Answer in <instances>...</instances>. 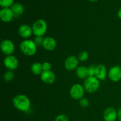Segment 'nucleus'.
<instances>
[{"instance_id":"f257e3e1","label":"nucleus","mask_w":121,"mask_h":121,"mask_svg":"<svg viewBox=\"0 0 121 121\" xmlns=\"http://www.w3.org/2000/svg\"><path fill=\"white\" fill-rule=\"evenodd\" d=\"M13 104L17 109L21 112H27L31 107L30 100L23 94L15 96L13 99Z\"/></svg>"},{"instance_id":"f03ea898","label":"nucleus","mask_w":121,"mask_h":121,"mask_svg":"<svg viewBox=\"0 0 121 121\" xmlns=\"http://www.w3.org/2000/svg\"><path fill=\"white\" fill-rule=\"evenodd\" d=\"M37 46L34 40L26 39L23 40L20 44V48L21 52L27 56H33L37 51Z\"/></svg>"},{"instance_id":"7ed1b4c3","label":"nucleus","mask_w":121,"mask_h":121,"mask_svg":"<svg viewBox=\"0 0 121 121\" xmlns=\"http://www.w3.org/2000/svg\"><path fill=\"white\" fill-rule=\"evenodd\" d=\"M99 86H100L99 80L95 76H89L84 81L83 87L85 91L88 93H95L99 89Z\"/></svg>"},{"instance_id":"20e7f679","label":"nucleus","mask_w":121,"mask_h":121,"mask_svg":"<svg viewBox=\"0 0 121 121\" xmlns=\"http://www.w3.org/2000/svg\"><path fill=\"white\" fill-rule=\"evenodd\" d=\"M33 33L35 36H42L47 31V22L42 19L36 20L32 26Z\"/></svg>"},{"instance_id":"39448f33","label":"nucleus","mask_w":121,"mask_h":121,"mask_svg":"<svg viewBox=\"0 0 121 121\" xmlns=\"http://www.w3.org/2000/svg\"><path fill=\"white\" fill-rule=\"evenodd\" d=\"M85 89L83 86L79 83L74 84L70 89V95L74 100H80L83 98Z\"/></svg>"},{"instance_id":"423d86ee","label":"nucleus","mask_w":121,"mask_h":121,"mask_svg":"<svg viewBox=\"0 0 121 121\" xmlns=\"http://www.w3.org/2000/svg\"><path fill=\"white\" fill-rule=\"evenodd\" d=\"M1 49L2 53L6 56L13 55L15 52V44L11 40L5 39L1 41Z\"/></svg>"},{"instance_id":"0eeeda50","label":"nucleus","mask_w":121,"mask_h":121,"mask_svg":"<svg viewBox=\"0 0 121 121\" xmlns=\"http://www.w3.org/2000/svg\"><path fill=\"white\" fill-rule=\"evenodd\" d=\"M4 65L9 70H14L19 66V61L17 58L14 55L7 56L4 59Z\"/></svg>"},{"instance_id":"6e6552de","label":"nucleus","mask_w":121,"mask_h":121,"mask_svg":"<svg viewBox=\"0 0 121 121\" xmlns=\"http://www.w3.org/2000/svg\"><path fill=\"white\" fill-rule=\"evenodd\" d=\"M79 60L75 56H70L65 61V67L68 71L76 70L79 67Z\"/></svg>"},{"instance_id":"1a4fd4ad","label":"nucleus","mask_w":121,"mask_h":121,"mask_svg":"<svg viewBox=\"0 0 121 121\" xmlns=\"http://www.w3.org/2000/svg\"><path fill=\"white\" fill-rule=\"evenodd\" d=\"M108 76L112 82H119L121 79V67L118 65L112 67L109 70Z\"/></svg>"},{"instance_id":"9d476101","label":"nucleus","mask_w":121,"mask_h":121,"mask_svg":"<svg viewBox=\"0 0 121 121\" xmlns=\"http://www.w3.org/2000/svg\"><path fill=\"white\" fill-rule=\"evenodd\" d=\"M105 121H117L118 119V111L113 107L108 108L103 114Z\"/></svg>"},{"instance_id":"9b49d317","label":"nucleus","mask_w":121,"mask_h":121,"mask_svg":"<svg viewBox=\"0 0 121 121\" xmlns=\"http://www.w3.org/2000/svg\"><path fill=\"white\" fill-rule=\"evenodd\" d=\"M41 81L47 85H52L56 80V75L52 70L43 72L40 75Z\"/></svg>"},{"instance_id":"f8f14e48","label":"nucleus","mask_w":121,"mask_h":121,"mask_svg":"<svg viewBox=\"0 0 121 121\" xmlns=\"http://www.w3.org/2000/svg\"><path fill=\"white\" fill-rule=\"evenodd\" d=\"M18 33L23 39H27L29 38L33 33L32 27L27 24H22L18 28Z\"/></svg>"},{"instance_id":"ddd939ff","label":"nucleus","mask_w":121,"mask_h":121,"mask_svg":"<svg viewBox=\"0 0 121 121\" xmlns=\"http://www.w3.org/2000/svg\"><path fill=\"white\" fill-rule=\"evenodd\" d=\"M43 47L47 51L54 50L57 47L56 40L52 37H47L44 39Z\"/></svg>"},{"instance_id":"4468645a","label":"nucleus","mask_w":121,"mask_h":121,"mask_svg":"<svg viewBox=\"0 0 121 121\" xmlns=\"http://www.w3.org/2000/svg\"><path fill=\"white\" fill-rule=\"evenodd\" d=\"M14 17V14L11 8H4L0 11V18L4 22H10Z\"/></svg>"},{"instance_id":"2eb2a0df","label":"nucleus","mask_w":121,"mask_h":121,"mask_svg":"<svg viewBox=\"0 0 121 121\" xmlns=\"http://www.w3.org/2000/svg\"><path fill=\"white\" fill-rule=\"evenodd\" d=\"M106 67L104 65H98L96 66L95 77L99 80H105L108 76Z\"/></svg>"},{"instance_id":"dca6fc26","label":"nucleus","mask_w":121,"mask_h":121,"mask_svg":"<svg viewBox=\"0 0 121 121\" xmlns=\"http://www.w3.org/2000/svg\"><path fill=\"white\" fill-rule=\"evenodd\" d=\"M76 74L77 76L81 79H86L89 77L88 67L83 66H79L76 70Z\"/></svg>"},{"instance_id":"f3484780","label":"nucleus","mask_w":121,"mask_h":121,"mask_svg":"<svg viewBox=\"0 0 121 121\" xmlns=\"http://www.w3.org/2000/svg\"><path fill=\"white\" fill-rule=\"evenodd\" d=\"M12 12L14 14V17H18L20 16L24 12L23 5L20 3H15L11 7Z\"/></svg>"},{"instance_id":"a211bd4d","label":"nucleus","mask_w":121,"mask_h":121,"mask_svg":"<svg viewBox=\"0 0 121 121\" xmlns=\"http://www.w3.org/2000/svg\"><path fill=\"white\" fill-rule=\"evenodd\" d=\"M31 71L35 75H41V74L43 72L42 64L38 62L33 63L31 66Z\"/></svg>"},{"instance_id":"6ab92c4d","label":"nucleus","mask_w":121,"mask_h":121,"mask_svg":"<svg viewBox=\"0 0 121 121\" xmlns=\"http://www.w3.org/2000/svg\"><path fill=\"white\" fill-rule=\"evenodd\" d=\"M14 77H15V74L14 72L11 70H8L4 74V81L9 82L14 79Z\"/></svg>"},{"instance_id":"aec40b11","label":"nucleus","mask_w":121,"mask_h":121,"mask_svg":"<svg viewBox=\"0 0 121 121\" xmlns=\"http://www.w3.org/2000/svg\"><path fill=\"white\" fill-rule=\"evenodd\" d=\"M89 53H87L86 51H83V52H80L78 55V59H79V61L80 62H84L86 61V60H88L89 59Z\"/></svg>"},{"instance_id":"412c9836","label":"nucleus","mask_w":121,"mask_h":121,"mask_svg":"<svg viewBox=\"0 0 121 121\" xmlns=\"http://www.w3.org/2000/svg\"><path fill=\"white\" fill-rule=\"evenodd\" d=\"M14 0H0V5L3 8H9L14 4Z\"/></svg>"},{"instance_id":"4be33fe9","label":"nucleus","mask_w":121,"mask_h":121,"mask_svg":"<svg viewBox=\"0 0 121 121\" xmlns=\"http://www.w3.org/2000/svg\"><path fill=\"white\" fill-rule=\"evenodd\" d=\"M79 105L83 108H86L89 106V100L86 98H82L79 100Z\"/></svg>"},{"instance_id":"5701e85b","label":"nucleus","mask_w":121,"mask_h":121,"mask_svg":"<svg viewBox=\"0 0 121 121\" xmlns=\"http://www.w3.org/2000/svg\"><path fill=\"white\" fill-rule=\"evenodd\" d=\"M44 39V38L42 36H35L34 39V41L37 47H40V46H43Z\"/></svg>"},{"instance_id":"b1692460","label":"nucleus","mask_w":121,"mask_h":121,"mask_svg":"<svg viewBox=\"0 0 121 121\" xmlns=\"http://www.w3.org/2000/svg\"><path fill=\"white\" fill-rule=\"evenodd\" d=\"M96 66L95 65H91L88 67V71L89 76H95Z\"/></svg>"},{"instance_id":"393cba45","label":"nucleus","mask_w":121,"mask_h":121,"mask_svg":"<svg viewBox=\"0 0 121 121\" xmlns=\"http://www.w3.org/2000/svg\"><path fill=\"white\" fill-rule=\"evenodd\" d=\"M42 67H43V72H46V71H50L51 70L52 67V65L50 63L47 62H44L42 63Z\"/></svg>"},{"instance_id":"a878e982","label":"nucleus","mask_w":121,"mask_h":121,"mask_svg":"<svg viewBox=\"0 0 121 121\" xmlns=\"http://www.w3.org/2000/svg\"><path fill=\"white\" fill-rule=\"evenodd\" d=\"M54 121H69L68 117L63 114L59 115L54 119Z\"/></svg>"},{"instance_id":"bb28decb","label":"nucleus","mask_w":121,"mask_h":121,"mask_svg":"<svg viewBox=\"0 0 121 121\" xmlns=\"http://www.w3.org/2000/svg\"><path fill=\"white\" fill-rule=\"evenodd\" d=\"M118 119L119 121H121V108L118 109Z\"/></svg>"},{"instance_id":"cd10ccee","label":"nucleus","mask_w":121,"mask_h":121,"mask_svg":"<svg viewBox=\"0 0 121 121\" xmlns=\"http://www.w3.org/2000/svg\"><path fill=\"white\" fill-rule=\"evenodd\" d=\"M118 15L119 17V18L121 20V8L119 9V10L118 11Z\"/></svg>"},{"instance_id":"c85d7f7f","label":"nucleus","mask_w":121,"mask_h":121,"mask_svg":"<svg viewBox=\"0 0 121 121\" xmlns=\"http://www.w3.org/2000/svg\"><path fill=\"white\" fill-rule=\"evenodd\" d=\"M90 1H92V2H95V1H97L98 0H89Z\"/></svg>"},{"instance_id":"c756f323","label":"nucleus","mask_w":121,"mask_h":121,"mask_svg":"<svg viewBox=\"0 0 121 121\" xmlns=\"http://www.w3.org/2000/svg\"></svg>"}]
</instances>
